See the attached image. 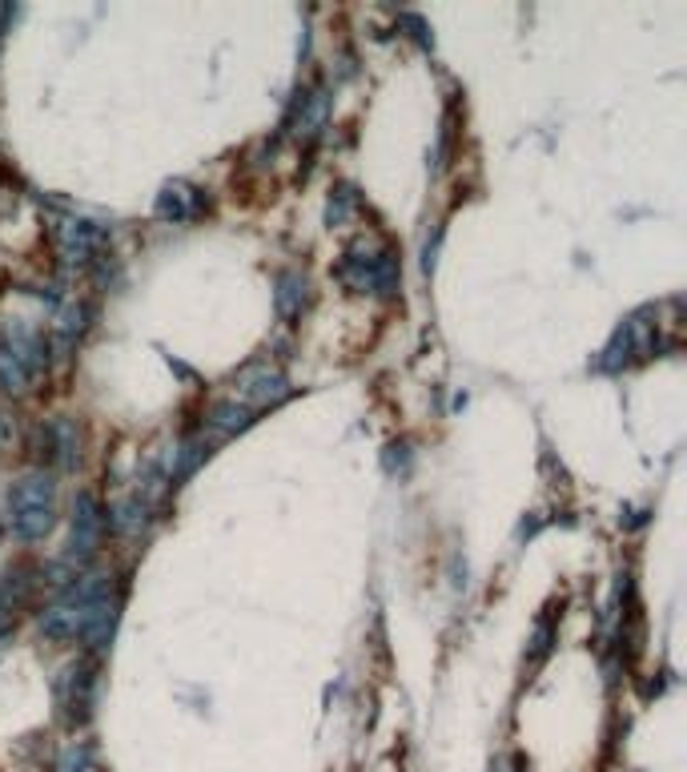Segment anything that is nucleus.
<instances>
[{"mask_svg": "<svg viewBox=\"0 0 687 772\" xmlns=\"http://www.w3.org/2000/svg\"><path fill=\"white\" fill-rule=\"evenodd\" d=\"M339 278L354 294H378V298H395L402 266H398V250L378 238H354L339 262Z\"/></svg>", "mask_w": 687, "mask_h": 772, "instance_id": "nucleus-1", "label": "nucleus"}, {"mask_svg": "<svg viewBox=\"0 0 687 772\" xmlns=\"http://www.w3.org/2000/svg\"><path fill=\"white\" fill-rule=\"evenodd\" d=\"M57 527V479L48 471H33L9 492V531L21 543H41Z\"/></svg>", "mask_w": 687, "mask_h": 772, "instance_id": "nucleus-2", "label": "nucleus"}, {"mask_svg": "<svg viewBox=\"0 0 687 772\" xmlns=\"http://www.w3.org/2000/svg\"><path fill=\"white\" fill-rule=\"evenodd\" d=\"M101 536H106V507L93 492H77L73 499V523H69V548H65V563L69 567H85L101 551Z\"/></svg>", "mask_w": 687, "mask_h": 772, "instance_id": "nucleus-3", "label": "nucleus"}, {"mask_svg": "<svg viewBox=\"0 0 687 772\" xmlns=\"http://www.w3.org/2000/svg\"><path fill=\"white\" fill-rule=\"evenodd\" d=\"M57 692V708L60 716L69 720V725H85L89 716H93V704H97V664L93 660H73L65 672L57 676L53 684Z\"/></svg>", "mask_w": 687, "mask_h": 772, "instance_id": "nucleus-4", "label": "nucleus"}, {"mask_svg": "<svg viewBox=\"0 0 687 772\" xmlns=\"http://www.w3.org/2000/svg\"><path fill=\"white\" fill-rule=\"evenodd\" d=\"M53 238H57L65 266H89L101 254V246H106L109 230L101 222H93V218H60Z\"/></svg>", "mask_w": 687, "mask_h": 772, "instance_id": "nucleus-5", "label": "nucleus"}, {"mask_svg": "<svg viewBox=\"0 0 687 772\" xmlns=\"http://www.w3.org/2000/svg\"><path fill=\"white\" fill-rule=\"evenodd\" d=\"M36 455L45 463H57V467H77L81 463V427L77 419H48L36 427Z\"/></svg>", "mask_w": 687, "mask_h": 772, "instance_id": "nucleus-6", "label": "nucleus"}, {"mask_svg": "<svg viewBox=\"0 0 687 772\" xmlns=\"http://www.w3.org/2000/svg\"><path fill=\"white\" fill-rule=\"evenodd\" d=\"M286 395H290V383H286V375H281L278 366L254 363L237 375V398H242V407H250V410L274 407V402H281Z\"/></svg>", "mask_w": 687, "mask_h": 772, "instance_id": "nucleus-7", "label": "nucleus"}, {"mask_svg": "<svg viewBox=\"0 0 687 772\" xmlns=\"http://www.w3.org/2000/svg\"><path fill=\"white\" fill-rule=\"evenodd\" d=\"M201 213H206V194L193 186H186V181H169V186L157 194V218L162 222H198Z\"/></svg>", "mask_w": 687, "mask_h": 772, "instance_id": "nucleus-8", "label": "nucleus"}, {"mask_svg": "<svg viewBox=\"0 0 687 772\" xmlns=\"http://www.w3.org/2000/svg\"><path fill=\"white\" fill-rule=\"evenodd\" d=\"M306 302H310V282H306L302 269H281L274 278V310H278L281 322H293L302 318Z\"/></svg>", "mask_w": 687, "mask_h": 772, "instance_id": "nucleus-9", "label": "nucleus"}, {"mask_svg": "<svg viewBox=\"0 0 687 772\" xmlns=\"http://www.w3.org/2000/svg\"><path fill=\"white\" fill-rule=\"evenodd\" d=\"M89 318H93V306L81 302V298H73V302L60 310V322H57V346H60V351H69L73 342L89 330Z\"/></svg>", "mask_w": 687, "mask_h": 772, "instance_id": "nucleus-10", "label": "nucleus"}, {"mask_svg": "<svg viewBox=\"0 0 687 772\" xmlns=\"http://www.w3.org/2000/svg\"><path fill=\"white\" fill-rule=\"evenodd\" d=\"M206 422H210V427H218V431L233 434V431H245V427L254 422V410L242 407L237 398H225V402H213L210 415H206Z\"/></svg>", "mask_w": 687, "mask_h": 772, "instance_id": "nucleus-11", "label": "nucleus"}, {"mask_svg": "<svg viewBox=\"0 0 687 772\" xmlns=\"http://www.w3.org/2000/svg\"><path fill=\"white\" fill-rule=\"evenodd\" d=\"M354 201H358V198H354V189H350V186H339V189H334V194H330V206H326V222H330V225H342V222H346L350 210H354Z\"/></svg>", "mask_w": 687, "mask_h": 772, "instance_id": "nucleus-12", "label": "nucleus"}, {"mask_svg": "<svg viewBox=\"0 0 687 772\" xmlns=\"http://www.w3.org/2000/svg\"><path fill=\"white\" fill-rule=\"evenodd\" d=\"M89 761H93V749H89V745H73L65 764H60V772H85L89 769Z\"/></svg>", "mask_w": 687, "mask_h": 772, "instance_id": "nucleus-13", "label": "nucleus"}, {"mask_svg": "<svg viewBox=\"0 0 687 772\" xmlns=\"http://www.w3.org/2000/svg\"><path fill=\"white\" fill-rule=\"evenodd\" d=\"M12 443H16V415L0 407V455H4Z\"/></svg>", "mask_w": 687, "mask_h": 772, "instance_id": "nucleus-14", "label": "nucleus"}, {"mask_svg": "<svg viewBox=\"0 0 687 772\" xmlns=\"http://www.w3.org/2000/svg\"><path fill=\"white\" fill-rule=\"evenodd\" d=\"M551 628H547V624H539V632H535V660H539V655H547V648H551Z\"/></svg>", "mask_w": 687, "mask_h": 772, "instance_id": "nucleus-15", "label": "nucleus"}]
</instances>
